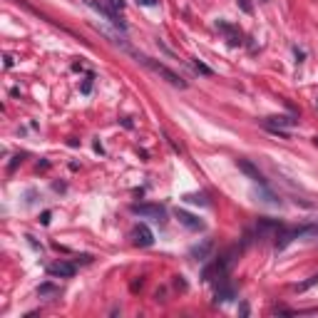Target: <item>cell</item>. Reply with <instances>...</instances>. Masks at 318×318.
Instances as JSON below:
<instances>
[{"label": "cell", "instance_id": "18", "mask_svg": "<svg viewBox=\"0 0 318 318\" xmlns=\"http://www.w3.org/2000/svg\"><path fill=\"white\" fill-rule=\"evenodd\" d=\"M40 221H43V224H50V212H45V214H43V219H40Z\"/></svg>", "mask_w": 318, "mask_h": 318}, {"label": "cell", "instance_id": "13", "mask_svg": "<svg viewBox=\"0 0 318 318\" xmlns=\"http://www.w3.org/2000/svg\"><path fill=\"white\" fill-rule=\"evenodd\" d=\"M60 291H57V286H53V283H43L40 288H38V296L40 298H45V296H57Z\"/></svg>", "mask_w": 318, "mask_h": 318}, {"label": "cell", "instance_id": "15", "mask_svg": "<svg viewBox=\"0 0 318 318\" xmlns=\"http://www.w3.org/2000/svg\"><path fill=\"white\" fill-rule=\"evenodd\" d=\"M194 70H197V72H202V75H214V72H212V67H207V65H204V62H199V60H194Z\"/></svg>", "mask_w": 318, "mask_h": 318}, {"label": "cell", "instance_id": "16", "mask_svg": "<svg viewBox=\"0 0 318 318\" xmlns=\"http://www.w3.org/2000/svg\"><path fill=\"white\" fill-rule=\"evenodd\" d=\"M92 80H95V77H92V75H87V80L82 82V95H90V90H92Z\"/></svg>", "mask_w": 318, "mask_h": 318}, {"label": "cell", "instance_id": "4", "mask_svg": "<svg viewBox=\"0 0 318 318\" xmlns=\"http://www.w3.org/2000/svg\"><path fill=\"white\" fill-rule=\"evenodd\" d=\"M236 167L251 179V182H256V184H261V187H266V179H264V174L249 162V159H236Z\"/></svg>", "mask_w": 318, "mask_h": 318}, {"label": "cell", "instance_id": "7", "mask_svg": "<svg viewBox=\"0 0 318 318\" xmlns=\"http://www.w3.org/2000/svg\"><path fill=\"white\" fill-rule=\"evenodd\" d=\"M48 273L50 276H57V278H72L75 276V266L67 264V261H55L48 266Z\"/></svg>", "mask_w": 318, "mask_h": 318}, {"label": "cell", "instance_id": "6", "mask_svg": "<svg viewBox=\"0 0 318 318\" xmlns=\"http://www.w3.org/2000/svg\"><path fill=\"white\" fill-rule=\"evenodd\" d=\"M293 124H296L293 117H266V119H264V127L271 129L273 134H281V137H283L281 129H283V127H293Z\"/></svg>", "mask_w": 318, "mask_h": 318}, {"label": "cell", "instance_id": "3", "mask_svg": "<svg viewBox=\"0 0 318 318\" xmlns=\"http://www.w3.org/2000/svg\"><path fill=\"white\" fill-rule=\"evenodd\" d=\"M174 216L179 219L182 226H187V229H192V231H204V226H207L202 219H197L194 214H189V212H184V209H177Z\"/></svg>", "mask_w": 318, "mask_h": 318}, {"label": "cell", "instance_id": "20", "mask_svg": "<svg viewBox=\"0 0 318 318\" xmlns=\"http://www.w3.org/2000/svg\"><path fill=\"white\" fill-rule=\"evenodd\" d=\"M316 144H318V137H316Z\"/></svg>", "mask_w": 318, "mask_h": 318}, {"label": "cell", "instance_id": "17", "mask_svg": "<svg viewBox=\"0 0 318 318\" xmlns=\"http://www.w3.org/2000/svg\"><path fill=\"white\" fill-rule=\"evenodd\" d=\"M109 5H112V10H114V13L124 8V3H122V0H109Z\"/></svg>", "mask_w": 318, "mask_h": 318}, {"label": "cell", "instance_id": "14", "mask_svg": "<svg viewBox=\"0 0 318 318\" xmlns=\"http://www.w3.org/2000/svg\"><path fill=\"white\" fill-rule=\"evenodd\" d=\"M184 199H187L189 204H202V207H207V204H209V202H207V199H204L202 194H187Z\"/></svg>", "mask_w": 318, "mask_h": 318}, {"label": "cell", "instance_id": "1", "mask_svg": "<svg viewBox=\"0 0 318 318\" xmlns=\"http://www.w3.org/2000/svg\"><path fill=\"white\" fill-rule=\"evenodd\" d=\"M137 60H139L142 65H147V67H149L152 72H157L159 77H164V80H167L169 85H174V87H179V90H184V87H187V82H184V80H182V77H179V75H177L174 70H169L167 65L157 62V60H152V57H147V55H137Z\"/></svg>", "mask_w": 318, "mask_h": 318}, {"label": "cell", "instance_id": "2", "mask_svg": "<svg viewBox=\"0 0 318 318\" xmlns=\"http://www.w3.org/2000/svg\"><path fill=\"white\" fill-rule=\"evenodd\" d=\"M132 214H137L142 219H152L157 224L167 221V209L162 204H132Z\"/></svg>", "mask_w": 318, "mask_h": 318}, {"label": "cell", "instance_id": "5", "mask_svg": "<svg viewBox=\"0 0 318 318\" xmlns=\"http://www.w3.org/2000/svg\"><path fill=\"white\" fill-rule=\"evenodd\" d=\"M216 30L224 33V38H226V43H229L231 48H239V45H241V33H239V28H234V25L219 20V23H216Z\"/></svg>", "mask_w": 318, "mask_h": 318}, {"label": "cell", "instance_id": "8", "mask_svg": "<svg viewBox=\"0 0 318 318\" xmlns=\"http://www.w3.org/2000/svg\"><path fill=\"white\" fill-rule=\"evenodd\" d=\"M132 239H134L137 246H152V244H154V236H152L149 226H144V224H137V226H134Z\"/></svg>", "mask_w": 318, "mask_h": 318}, {"label": "cell", "instance_id": "9", "mask_svg": "<svg viewBox=\"0 0 318 318\" xmlns=\"http://www.w3.org/2000/svg\"><path fill=\"white\" fill-rule=\"evenodd\" d=\"M236 293H234V288L226 283V281H221L219 286H216V291H214V303H226V301H231Z\"/></svg>", "mask_w": 318, "mask_h": 318}, {"label": "cell", "instance_id": "11", "mask_svg": "<svg viewBox=\"0 0 318 318\" xmlns=\"http://www.w3.org/2000/svg\"><path fill=\"white\" fill-rule=\"evenodd\" d=\"M298 239H306V241H316L318 244V224L298 226Z\"/></svg>", "mask_w": 318, "mask_h": 318}, {"label": "cell", "instance_id": "19", "mask_svg": "<svg viewBox=\"0 0 318 318\" xmlns=\"http://www.w3.org/2000/svg\"><path fill=\"white\" fill-rule=\"evenodd\" d=\"M142 5H157V0H139Z\"/></svg>", "mask_w": 318, "mask_h": 318}, {"label": "cell", "instance_id": "12", "mask_svg": "<svg viewBox=\"0 0 318 318\" xmlns=\"http://www.w3.org/2000/svg\"><path fill=\"white\" fill-rule=\"evenodd\" d=\"M212 246H214V244H212L209 239L202 241V246H194V249H192V259H207L209 251H212Z\"/></svg>", "mask_w": 318, "mask_h": 318}, {"label": "cell", "instance_id": "10", "mask_svg": "<svg viewBox=\"0 0 318 318\" xmlns=\"http://www.w3.org/2000/svg\"><path fill=\"white\" fill-rule=\"evenodd\" d=\"M85 5H90L92 10H97L100 15H105V18H107L109 23H114V25H119V28H124V25H122V23L117 20V13H114V10H107L105 5H100V3H97V0H85Z\"/></svg>", "mask_w": 318, "mask_h": 318}]
</instances>
